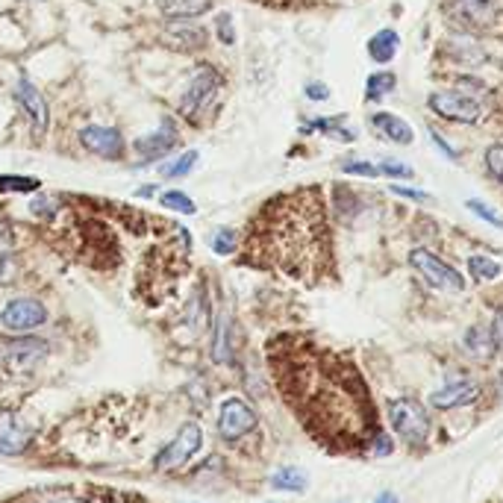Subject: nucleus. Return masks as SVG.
I'll use <instances>...</instances> for the list:
<instances>
[{
	"label": "nucleus",
	"instance_id": "nucleus-1",
	"mask_svg": "<svg viewBox=\"0 0 503 503\" xmlns=\"http://www.w3.org/2000/svg\"><path fill=\"white\" fill-rule=\"evenodd\" d=\"M277 383L309 436L330 454L362 457L380 436L365 377L348 356L315 345H289L274 356Z\"/></svg>",
	"mask_w": 503,
	"mask_h": 503
},
{
	"label": "nucleus",
	"instance_id": "nucleus-2",
	"mask_svg": "<svg viewBox=\"0 0 503 503\" xmlns=\"http://www.w3.org/2000/svg\"><path fill=\"white\" fill-rule=\"evenodd\" d=\"M268 221V256L291 277L309 283L321 280L330 268V236L315 189L280 197Z\"/></svg>",
	"mask_w": 503,
	"mask_h": 503
},
{
	"label": "nucleus",
	"instance_id": "nucleus-3",
	"mask_svg": "<svg viewBox=\"0 0 503 503\" xmlns=\"http://www.w3.org/2000/svg\"><path fill=\"white\" fill-rule=\"evenodd\" d=\"M389 421L409 448H421L430 439V415L427 409L412 398H395L389 404Z\"/></svg>",
	"mask_w": 503,
	"mask_h": 503
},
{
	"label": "nucleus",
	"instance_id": "nucleus-4",
	"mask_svg": "<svg viewBox=\"0 0 503 503\" xmlns=\"http://www.w3.org/2000/svg\"><path fill=\"white\" fill-rule=\"evenodd\" d=\"M221 86H224V80H221L215 68L200 65L192 74V80H189L183 97H180V115L186 121H200V115H204L206 109L213 106V100L218 97Z\"/></svg>",
	"mask_w": 503,
	"mask_h": 503
},
{
	"label": "nucleus",
	"instance_id": "nucleus-5",
	"mask_svg": "<svg viewBox=\"0 0 503 503\" xmlns=\"http://www.w3.org/2000/svg\"><path fill=\"white\" fill-rule=\"evenodd\" d=\"M409 265L415 268L432 289L448 291V295H462V291H465V277H462L457 268H450L445 259L436 256L427 247H415V250H412V254H409Z\"/></svg>",
	"mask_w": 503,
	"mask_h": 503
},
{
	"label": "nucleus",
	"instance_id": "nucleus-6",
	"mask_svg": "<svg viewBox=\"0 0 503 503\" xmlns=\"http://www.w3.org/2000/svg\"><path fill=\"white\" fill-rule=\"evenodd\" d=\"M427 106L430 113H436L439 118L445 121H454V124H477L482 118V100L468 95V92H459V88H445V92H432L427 97Z\"/></svg>",
	"mask_w": 503,
	"mask_h": 503
},
{
	"label": "nucleus",
	"instance_id": "nucleus-7",
	"mask_svg": "<svg viewBox=\"0 0 503 503\" xmlns=\"http://www.w3.org/2000/svg\"><path fill=\"white\" fill-rule=\"evenodd\" d=\"M200 445H204V430H200V424H195V421H189V424L180 427V432L174 439L168 441V445L159 450L156 457V471H177L183 468L189 459H192Z\"/></svg>",
	"mask_w": 503,
	"mask_h": 503
},
{
	"label": "nucleus",
	"instance_id": "nucleus-8",
	"mask_svg": "<svg viewBox=\"0 0 503 503\" xmlns=\"http://www.w3.org/2000/svg\"><path fill=\"white\" fill-rule=\"evenodd\" d=\"M256 424H259V418L254 407L241 398H227L218 409V432H221V439H227V441H236L241 436H247V432H254Z\"/></svg>",
	"mask_w": 503,
	"mask_h": 503
},
{
	"label": "nucleus",
	"instance_id": "nucleus-9",
	"mask_svg": "<svg viewBox=\"0 0 503 503\" xmlns=\"http://www.w3.org/2000/svg\"><path fill=\"white\" fill-rule=\"evenodd\" d=\"M45 321H47V306L36 298H15L0 312V324L13 330V333H27V330L42 327Z\"/></svg>",
	"mask_w": 503,
	"mask_h": 503
},
{
	"label": "nucleus",
	"instance_id": "nucleus-10",
	"mask_svg": "<svg viewBox=\"0 0 503 503\" xmlns=\"http://www.w3.org/2000/svg\"><path fill=\"white\" fill-rule=\"evenodd\" d=\"M177 145H180L177 124H174L171 118H165L163 124H159L150 136L136 138L133 150L138 154V159H142V165H147V163H156V159H165Z\"/></svg>",
	"mask_w": 503,
	"mask_h": 503
},
{
	"label": "nucleus",
	"instance_id": "nucleus-11",
	"mask_svg": "<svg viewBox=\"0 0 503 503\" xmlns=\"http://www.w3.org/2000/svg\"><path fill=\"white\" fill-rule=\"evenodd\" d=\"M80 142H83L86 150H92L95 156H104V159H121L124 156V136H121V130L115 127H83L80 130Z\"/></svg>",
	"mask_w": 503,
	"mask_h": 503
},
{
	"label": "nucleus",
	"instance_id": "nucleus-12",
	"mask_svg": "<svg viewBox=\"0 0 503 503\" xmlns=\"http://www.w3.org/2000/svg\"><path fill=\"white\" fill-rule=\"evenodd\" d=\"M15 100H18V106L24 109L27 121L33 124V133L42 136L45 130H47V124H50V113H47V100H45V95L38 92V88L29 83V80H18V86H15Z\"/></svg>",
	"mask_w": 503,
	"mask_h": 503
},
{
	"label": "nucleus",
	"instance_id": "nucleus-13",
	"mask_svg": "<svg viewBox=\"0 0 503 503\" xmlns=\"http://www.w3.org/2000/svg\"><path fill=\"white\" fill-rule=\"evenodd\" d=\"M445 13L454 24L477 29V27H486L491 21L495 4H491V0H448Z\"/></svg>",
	"mask_w": 503,
	"mask_h": 503
},
{
	"label": "nucleus",
	"instance_id": "nucleus-14",
	"mask_svg": "<svg viewBox=\"0 0 503 503\" xmlns=\"http://www.w3.org/2000/svg\"><path fill=\"white\" fill-rule=\"evenodd\" d=\"M33 441V430L24 424L21 418L13 415V412H4L0 415V457H18L24 454Z\"/></svg>",
	"mask_w": 503,
	"mask_h": 503
},
{
	"label": "nucleus",
	"instance_id": "nucleus-15",
	"mask_svg": "<svg viewBox=\"0 0 503 503\" xmlns=\"http://www.w3.org/2000/svg\"><path fill=\"white\" fill-rule=\"evenodd\" d=\"M480 398V386L471 383V380H457V383H448L436 391H430L427 404L432 409H457V407H468Z\"/></svg>",
	"mask_w": 503,
	"mask_h": 503
},
{
	"label": "nucleus",
	"instance_id": "nucleus-16",
	"mask_svg": "<svg viewBox=\"0 0 503 503\" xmlns=\"http://www.w3.org/2000/svg\"><path fill=\"white\" fill-rule=\"evenodd\" d=\"M371 127H374L383 138H389V142H395V145H412V138H415L412 127L395 113H374V115H371Z\"/></svg>",
	"mask_w": 503,
	"mask_h": 503
},
{
	"label": "nucleus",
	"instance_id": "nucleus-17",
	"mask_svg": "<svg viewBox=\"0 0 503 503\" xmlns=\"http://www.w3.org/2000/svg\"><path fill=\"white\" fill-rule=\"evenodd\" d=\"M465 350L474 359L480 362H491L498 354V339L495 333H491V327L486 324H474V327H468V333H465Z\"/></svg>",
	"mask_w": 503,
	"mask_h": 503
},
{
	"label": "nucleus",
	"instance_id": "nucleus-18",
	"mask_svg": "<svg viewBox=\"0 0 503 503\" xmlns=\"http://www.w3.org/2000/svg\"><path fill=\"white\" fill-rule=\"evenodd\" d=\"M47 354V345L38 339H18L13 345L4 348V362L9 365H33Z\"/></svg>",
	"mask_w": 503,
	"mask_h": 503
},
{
	"label": "nucleus",
	"instance_id": "nucleus-19",
	"mask_svg": "<svg viewBox=\"0 0 503 503\" xmlns=\"http://www.w3.org/2000/svg\"><path fill=\"white\" fill-rule=\"evenodd\" d=\"M398 47H400V36L391 27L377 29V33L368 38V56L374 59L377 65H389L391 59L398 56Z\"/></svg>",
	"mask_w": 503,
	"mask_h": 503
},
{
	"label": "nucleus",
	"instance_id": "nucleus-20",
	"mask_svg": "<svg viewBox=\"0 0 503 503\" xmlns=\"http://www.w3.org/2000/svg\"><path fill=\"white\" fill-rule=\"evenodd\" d=\"M18 274L15 265V247H13V233H9V224L0 218V283H13Z\"/></svg>",
	"mask_w": 503,
	"mask_h": 503
},
{
	"label": "nucleus",
	"instance_id": "nucleus-21",
	"mask_svg": "<svg viewBox=\"0 0 503 503\" xmlns=\"http://www.w3.org/2000/svg\"><path fill=\"white\" fill-rule=\"evenodd\" d=\"M213 6V0H163L159 9L168 15V18H177V21H192V18L204 15L206 9Z\"/></svg>",
	"mask_w": 503,
	"mask_h": 503
},
{
	"label": "nucleus",
	"instance_id": "nucleus-22",
	"mask_svg": "<svg viewBox=\"0 0 503 503\" xmlns=\"http://www.w3.org/2000/svg\"><path fill=\"white\" fill-rule=\"evenodd\" d=\"M271 486L280 491H295V495H300V491H306V486H309V474L304 468L286 465L271 474Z\"/></svg>",
	"mask_w": 503,
	"mask_h": 503
},
{
	"label": "nucleus",
	"instance_id": "nucleus-23",
	"mask_svg": "<svg viewBox=\"0 0 503 503\" xmlns=\"http://www.w3.org/2000/svg\"><path fill=\"white\" fill-rule=\"evenodd\" d=\"M468 271H471V277H474L477 283H489V280H498L503 274V265L495 263L491 256L477 254V256L468 259Z\"/></svg>",
	"mask_w": 503,
	"mask_h": 503
},
{
	"label": "nucleus",
	"instance_id": "nucleus-24",
	"mask_svg": "<svg viewBox=\"0 0 503 503\" xmlns=\"http://www.w3.org/2000/svg\"><path fill=\"white\" fill-rule=\"evenodd\" d=\"M213 356L221 362V365H227V362L233 359V339H230V321H227L224 315L218 318V327H215Z\"/></svg>",
	"mask_w": 503,
	"mask_h": 503
},
{
	"label": "nucleus",
	"instance_id": "nucleus-25",
	"mask_svg": "<svg viewBox=\"0 0 503 503\" xmlns=\"http://www.w3.org/2000/svg\"><path fill=\"white\" fill-rule=\"evenodd\" d=\"M42 189V180L36 177H21V174H0V192H13V195H29Z\"/></svg>",
	"mask_w": 503,
	"mask_h": 503
},
{
	"label": "nucleus",
	"instance_id": "nucleus-26",
	"mask_svg": "<svg viewBox=\"0 0 503 503\" xmlns=\"http://www.w3.org/2000/svg\"><path fill=\"white\" fill-rule=\"evenodd\" d=\"M395 86H398V77L391 71H374L365 80V97L368 100H380V97H386Z\"/></svg>",
	"mask_w": 503,
	"mask_h": 503
},
{
	"label": "nucleus",
	"instance_id": "nucleus-27",
	"mask_svg": "<svg viewBox=\"0 0 503 503\" xmlns=\"http://www.w3.org/2000/svg\"><path fill=\"white\" fill-rule=\"evenodd\" d=\"M159 204H163L165 209H174V213H180V215H195L197 213L195 200L189 197L186 192H177V189H171V192L159 195Z\"/></svg>",
	"mask_w": 503,
	"mask_h": 503
},
{
	"label": "nucleus",
	"instance_id": "nucleus-28",
	"mask_svg": "<svg viewBox=\"0 0 503 503\" xmlns=\"http://www.w3.org/2000/svg\"><path fill=\"white\" fill-rule=\"evenodd\" d=\"M197 150H189V154H180L174 163H165L163 165V174L168 180H180V177H186V174H192V168L197 165Z\"/></svg>",
	"mask_w": 503,
	"mask_h": 503
},
{
	"label": "nucleus",
	"instance_id": "nucleus-29",
	"mask_svg": "<svg viewBox=\"0 0 503 503\" xmlns=\"http://www.w3.org/2000/svg\"><path fill=\"white\" fill-rule=\"evenodd\" d=\"M209 245H213V250L218 256H230V254H236V247H239V236H236V230L233 227H218L213 239H209Z\"/></svg>",
	"mask_w": 503,
	"mask_h": 503
},
{
	"label": "nucleus",
	"instance_id": "nucleus-30",
	"mask_svg": "<svg viewBox=\"0 0 503 503\" xmlns=\"http://www.w3.org/2000/svg\"><path fill=\"white\" fill-rule=\"evenodd\" d=\"M306 130H321V133L333 136V138H339V142H354V138H356L354 130H348L345 124H341V118H321Z\"/></svg>",
	"mask_w": 503,
	"mask_h": 503
},
{
	"label": "nucleus",
	"instance_id": "nucleus-31",
	"mask_svg": "<svg viewBox=\"0 0 503 503\" xmlns=\"http://www.w3.org/2000/svg\"><path fill=\"white\" fill-rule=\"evenodd\" d=\"M171 38H174V42H180V47H189V50H195V47H204V29L200 27H195V24H189V27H183V29H174V33H171Z\"/></svg>",
	"mask_w": 503,
	"mask_h": 503
},
{
	"label": "nucleus",
	"instance_id": "nucleus-32",
	"mask_svg": "<svg viewBox=\"0 0 503 503\" xmlns=\"http://www.w3.org/2000/svg\"><path fill=\"white\" fill-rule=\"evenodd\" d=\"M486 171L491 180H498L503 186V145H491L486 150Z\"/></svg>",
	"mask_w": 503,
	"mask_h": 503
},
{
	"label": "nucleus",
	"instance_id": "nucleus-33",
	"mask_svg": "<svg viewBox=\"0 0 503 503\" xmlns=\"http://www.w3.org/2000/svg\"><path fill=\"white\" fill-rule=\"evenodd\" d=\"M471 213H474L477 218H482V221H489L491 227H503V218L495 213V209H491L489 204H482V200H477V197H471L468 204H465Z\"/></svg>",
	"mask_w": 503,
	"mask_h": 503
},
{
	"label": "nucleus",
	"instance_id": "nucleus-34",
	"mask_svg": "<svg viewBox=\"0 0 503 503\" xmlns=\"http://www.w3.org/2000/svg\"><path fill=\"white\" fill-rule=\"evenodd\" d=\"M215 36H218V42L221 45H236V29H233V18H230L227 13L224 15H218V21H215Z\"/></svg>",
	"mask_w": 503,
	"mask_h": 503
},
{
	"label": "nucleus",
	"instance_id": "nucleus-35",
	"mask_svg": "<svg viewBox=\"0 0 503 503\" xmlns=\"http://www.w3.org/2000/svg\"><path fill=\"white\" fill-rule=\"evenodd\" d=\"M341 171H345V174H356V177H377L380 174L377 165L362 163V159H348V163L341 165Z\"/></svg>",
	"mask_w": 503,
	"mask_h": 503
},
{
	"label": "nucleus",
	"instance_id": "nucleus-36",
	"mask_svg": "<svg viewBox=\"0 0 503 503\" xmlns=\"http://www.w3.org/2000/svg\"><path fill=\"white\" fill-rule=\"evenodd\" d=\"M380 174L395 177V180H407V177H412V168L404 165V163H398V159H386V163L380 165Z\"/></svg>",
	"mask_w": 503,
	"mask_h": 503
},
{
	"label": "nucleus",
	"instance_id": "nucleus-37",
	"mask_svg": "<svg viewBox=\"0 0 503 503\" xmlns=\"http://www.w3.org/2000/svg\"><path fill=\"white\" fill-rule=\"evenodd\" d=\"M29 503H74V500L63 489H47V491H38V495L29 500Z\"/></svg>",
	"mask_w": 503,
	"mask_h": 503
},
{
	"label": "nucleus",
	"instance_id": "nucleus-38",
	"mask_svg": "<svg viewBox=\"0 0 503 503\" xmlns=\"http://www.w3.org/2000/svg\"><path fill=\"white\" fill-rule=\"evenodd\" d=\"M29 209H33V215L50 218V215L56 213V200H54V197H36L33 204H29Z\"/></svg>",
	"mask_w": 503,
	"mask_h": 503
},
{
	"label": "nucleus",
	"instance_id": "nucleus-39",
	"mask_svg": "<svg viewBox=\"0 0 503 503\" xmlns=\"http://www.w3.org/2000/svg\"><path fill=\"white\" fill-rule=\"evenodd\" d=\"M371 450H374L377 457H389V454H391V439H389V432H380V436L374 439V445H371Z\"/></svg>",
	"mask_w": 503,
	"mask_h": 503
},
{
	"label": "nucleus",
	"instance_id": "nucleus-40",
	"mask_svg": "<svg viewBox=\"0 0 503 503\" xmlns=\"http://www.w3.org/2000/svg\"><path fill=\"white\" fill-rule=\"evenodd\" d=\"M391 192H395V195H400V197H409V200H421V204H424V200H430V195H427V192H418V189L391 186Z\"/></svg>",
	"mask_w": 503,
	"mask_h": 503
},
{
	"label": "nucleus",
	"instance_id": "nucleus-41",
	"mask_svg": "<svg viewBox=\"0 0 503 503\" xmlns=\"http://www.w3.org/2000/svg\"><path fill=\"white\" fill-rule=\"evenodd\" d=\"M306 97L309 100H330V88L324 83H309L306 86Z\"/></svg>",
	"mask_w": 503,
	"mask_h": 503
},
{
	"label": "nucleus",
	"instance_id": "nucleus-42",
	"mask_svg": "<svg viewBox=\"0 0 503 503\" xmlns=\"http://www.w3.org/2000/svg\"><path fill=\"white\" fill-rule=\"evenodd\" d=\"M430 138H432V142H436V145H439L441 150H445V156H450V159H454V156H457V150H454V147H450V145L445 142V138H441V136L436 133V130H430Z\"/></svg>",
	"mask_w": 503,
	"mask_h": 503
},
{
	"label": "nucleus",
	"instance_id": "nucleus-43",
	"mask_svg": "<svg viewBox=\"0 0 503 503\" xmlns=\"http://www.w3.org/2000/svg\"><path fill=\"white\" fill-rule=\"evenodd\" d=\"M491 333L498 339V348H503V309L495 315V324H491Z\"/></svg>",
	"mask_w": 503,
	"mask_h": 503
},
{
	"label": "nucleus",
	"instance_id": "nucleus-44",
	"mask_svg": "<svg viewBox=\"0 0 503 503\" xmlns=\"http://www.w3.org/2000/svg\"><path fill=\"white\" fill-rule=\"evenodd\" d=\"M374 503H398V495H395V491H383V495H380Z\"/></svg>",
	"mask_w": 503,
	"mask_h": 503
},
{
	"label": "nucleus",
	"instance_id": "nucleus-45",
	"mask_svg": "<svg viewBox=\"0 0 503 503\" xmlns=\"http://www.w3.org/2000/svg\"><path fill=\"white\" fill-rule=\"evenodd\" d=\"M154 192H156V189H154V186H145V189H138V192H136V195H138V197H147V195H154Z\"/></svg>",
	"mask_w": 503,
	"mask_h": 503
},
{
	"label": "nucleus",
	"instance_id": "nucleus-46",
	"mask_svg": "<svg viewBox=\"0 0 503 503\" xmlns=\"http://www.w3.org/2000/svg\"><path fill=\"white\" fill-rule=\"evenodd\" d=\"M336 503H350V500H336Z\"/></svg>",
	"mask_w": 503,
	"mask_h": 503
},
{
	"label": "nucleus",
	"instance_id": "nucleus-47",
	"mask_svg": "<svg viewBox=\"0 0 503 503\" xmlns=\"http://www.w3.org/2000/svg\"><path fill=\"white\" fill-rule=\"evenodd\" d=\"M180 503H186V500H180Z\"/></svg>",
	"mask_w": 503,
	"mask_h": 503
}]
</instances>
